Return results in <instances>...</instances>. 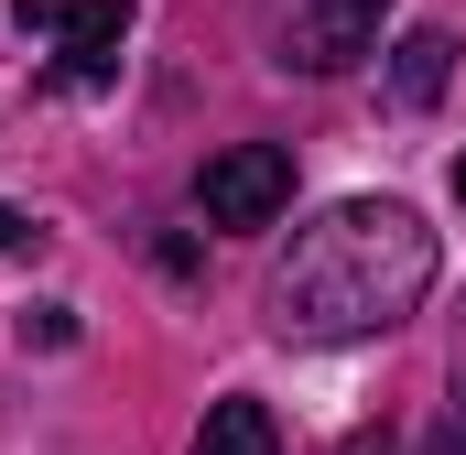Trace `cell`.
<instances>
[{"label":"cell","instance_id":"cell-1","mask_svg":"<svg viewBox=\"0 0 466 455\" xmlns=\"http://www.w3.org/2000/svg\"><path fill=\"white\" fill-rule=\"evenodd\" d=\"M423 293H434V228L401 196H348V207L304 217L293 249L271 260V337L293 347L390 337Z\"/></svg>","mask_w":466,"mask_h":455},{"label":"cell","instance_id":"cell-2","mask_svg":"<svg viewBox=\"0 0 466 455\" xmlns=\"http://www.w3.org/2000/svg\"><path fill=\"white\" fill-rule=\"evenodd\" d=\"M11 22L55 44V76H66V87H98V76H119L130 0H11Z\"/></svg>","mask_w":466,"mask_h":455},{"label":"cell","instance_id":"cell-3","mask_svg":"<svg viewBox=\"0 0 466 455\" xmlns=\"http://www.w3.org/2000/svg\"><path fill=\"white\" fill-rule=\"evenodd\" d=\"M196 207H207V228H271L293 207V152H282V141H228V152H207Z\"/></svg>","mask_w":466,"mask_h":455},{"label":"cell","instance_id":"cell-4","mask_svg":"<svg viewBox=\"0 0 466 455\" xmlns=\"http://www.w3.org/2000/svg\"><path fill=\"white\" fill-rule=\"evenodd\" d=\"M380 22H390V0H282V66L348 76L358 55L380 44Z\"/></svg>","mask_w":466,"mask_h":455},{"label":"cell","instance_id":"cell-5","mask_svg":"<svg viewBox=\"0 0 466 455\" xmlns=\"http://www.w3.org/2000/svg\"><path fill=\"white\" fill-rule=\"evenodd\" d=\"M445 76H456V33H445V22H412V33L390 44V98H401V109H434Z\"/></svg>","mask_w":466,"mask_h":455},{"label":"cell","instance_id":"cell-6","mask_svg":"<svg viewBox=\"0 0 466 455\" xmlns=\"http://www.w3.org/2000/svg\"><path fill=\"white\" fill-rule=\"evenodd\" d=\"M196 455H282V423H271V401H218L207 423H196Z\"/></svg>","mask_w":466,"mask_h":455},{"label":"cell","instance_id":"cell-7","mask_svg":"<svg viewBox=\"0 0 466 455\" xmlns=\"http://www.w3.org/2000/svg\"><path fill=\"white\" fill-rule=\"evenodd\" d=\"M423 455H466V412H445V423H434V445Z\"/></svg>","mask_w":466,"mask_h":455},{"label":"cell","instance_id":"cell-8","mask_svg":"<svg viewBox=\"0 0 466 455\" xmlns=\"http://www.w3.org/2000/svg\"><path fill=\"white\" fill-rule=\"evenodd\" d=\"M0 249H33V217L22 207H0Z\"/></svg>","mask_w":466,"mask_h":455},{"label":"cell","instance_id":"cell-9","mask_svg":"<svg viewBox=\"0 0 466 455\" xmlns=\"http://www.w3.org/2000/svg\"><path fill=\"white\" fill-rule=\"evenodd\" d=\"M456 412H466V358H456Z\"/></svg>","mask_w":466,"mask_h":455},{"label":"cell","instance_id":"cell-10","mask_svg":"<svg viewBox=\"0 0 466 455\" xmlns=\"http://www.w3.org/2000/svg\"><path fill=\"white\" fill-rule=\"evenodd\" d=\"M456 207H466V152H456Z\"/></svg>","mask_w":466,"mask_h":455}]
</instances>
